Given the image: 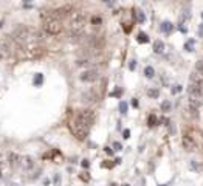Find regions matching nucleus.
<instances>
[{
    "label": "nucleus",
    "instance_id": "obj_23",
    "mask_svg": "<svg viewBox=\"0 0 203 186\" xmlns=\"http://www.w3.org/2000/svg\"><path fill=\"white\" fill-rule=\"evenodd\" d=\"M171 107H172V104H171V101H163L161 102V110H163V112H169V110H171Z\"/></svg>",
    "mask_w": 203,
    "mask_h": 186
},
{
    "label": "nucleus",
    "instance_id": "obj_12",
    "mask_svg": "<svg viewBox=\"0 0 203 186\" xmlns=\"http://www.w3.org/2000/svg\"><path fill=\"white\" fill-rule=\"evenodd\" d=\"M8 161H9V165H11V168H16V166L19 165V163L22 161V158L19 157L17 154H14V152H11L8 155Z\"/></svg>",
    "mask_w": 203,
    "mask_h": 186
},
{
    "label": "nucleus",
    "instance_id": "obj_20",
    "mask_svg": "<svg viewBox=\"0 0 203 186\" xmlns=\"http://www.w3.org/2000/svg\"><path fill=\"white\" fill-rule=\"evenodd\" d=\"M147 96L149 98H154V99H155V98L160 96V90L158 89H149L147 90Z\"/></svg>",
    "mask_w": 203,
    "mask_h": 186
},
{
    "label": "nucleus",
    "instance_id": "obj_16",
    "mask_svg": "<svg viewBox=\"0 0 203 186\" xmlns=\"http://www.w3.org/2000/svg\"><path fill=\"white\" fill-rule=\"evenodd\" d=\"M157 124H158L157 116L154 115V113H151V115H149V118H147V126L149 127H154V126H157Z\"/></svg>",
    "mask_w": 203,
    "mask_h": 186
},
{
    "label": "nucleus",
    "instance_id": "obj_44",
    "mask_svg": "<svg viewBox=\"0 0 203 186\" xmlns=\"http://www.w3.org/2000/svg\"><path fill=\"white\" fill-rule=\"evenodd\" d=\"M110 186H116V185H115V183H112V185H110Z\"/></svg>",
    "mask_w": 203,
    "mask_h": 186
},
{
    "label": "nucleus",
    "instance_id": "obj_37",
    "mask_svg": "<svg viewBox=\"0 0 203 186\" xmlns=\"http://www.w3.org/2000/svg\"><path fill=\"white\" fill-rule=\"evenodd\" d=\"M160 123H163V124H166V126H167V124H169V120H167V118H161V120H160Z\"/></svg>",
    "mask_w": 203,
    "mask_h": 186
},
{
    "label": "nucleus",
    "instance_id": "obj_1",
    "mask_svg": "<svg viewBox=\"0 0 203 186\" xmlns=\"http://www.w3.org/2000/svg\"><path fill=\"white\" fill-rule=\"evenodd\" d=\"M68 24H70V31L71 33H79L82 34V30L85 26V14L82 11H71L68 16Z\"/></svg>",
    "mask_w": 203,
    "mask_h": 186
},
{
    "label": "nucleus",
    "instance_id": "obj_6",
    "mask_svg": "<svg viewBox=\"0 0 203 186\" xmlns=\"http://www.w3.org/2000/svg\"><path fill=\"white\" fill-rule=\"evenodd\" d=\"M76 118L79 121H82V123H85L87 126L91 127V124L95 123V112L90 109H85V110H81V112L76 115Z\"/></svg>",
    "mask_w": 203,
    "mask_h": 186
},
{
    "label": "nucleus",
    "instance_id": "obj_45",
    "mask_svg": "<svg viewBox=\"0 0 203 186\" xmlns=\"http://www.w3.org/2000/svg\"><path fill=\"white\" fill-rule=\"evenodd\" d=\"M122 186H130V185H122Z\"/></svg>",
    "mask_w": 203,
    "mask_h": 186
},
{
    "label": "nucleus",
    "instance_id": "obj_10",
    "mask_svg": "<svg viewBox=\"0 0 203 186\" xmlns=\"http://www.w3.org/2000/svg\"><path fill=\"white\" fill-rule=\"evenodd\" d=\"M189 84H194V85H200L203 87V75L200 73V71H192L189 76Z\"/></svg>",
    "mask_w": 203,
    "mask_h": 186
},
{
    "label": "nucleus",
    "instance_id": "obj_13",
    "mask_svg": "<svg viewBox=\"0 0 203 186\" xmlns=\"http://www.w3.org/2000/svg\"><path fill=\"white\" fill-rule=\"evenodd\" d=\"M160 30H161L163 33H166V34H169L172 30H174V25L171 24L169 20H166V22H163L161 25H160Z\"/></svg>",
    "mask_w": 203,
    "mask_h": 186
},
{
    "label": "nucleus",
    "instance_id": "obj_18",
    "mask_svg": "<svg viewBox=\"0 0 203 186\" xmlns=\"http://www.w3.org/2000/svg\"><path fill=\"white\" fill-rule=\"evenodd\" d=\"M135 17H136V22H138V24H143L144 20H146V16H144V13L143 11H135Z\"/></svg>",
    "mask_w": 203,
    "mask_h": 186
},
{
    "label": "nucleus",
    "instance_id": "obj_19",
    "mask_svg": "<svg viewBox=\"0 0 203 186\" xmlns=\"http://www.w3.org/2000/svg\"><path fill=\"white\" fill-rule=\"evenodd\" d=\"M136 40H138L140 44H147L149 42V37L146 33H138V37H136Z\"/></svg>",
    "mask_w": 203,
    "mask_h": 186
},
{
    "label": "nucleus",
    "instance_id": "obj_5",
    "mask_svg": "<svg viewBox=\"0 0 203 186\" xmlns=\"http://www.w3.org/2000/svg\"><path fill=\"white\" fill-rule=\"evenodd\" d=\"M14 47H17V44L14 42V39H13V37H9L8 34L0 39V50H3V53L11 54V53L14 51Z\"/></svg>",
    "mask_w": 203,
    "mask_h": 186
},
{
    "label": "nucleus",
    "instance_id": "obj_34",
    "mask_svg": "<svg viewBox=\"0 0 203 186\" xmlns=\"http://www.w3.org/2000/svg\"><path fill=\"white\" fill-rule=\"evenodd\" d=\"M81 178H82L84 181H89V180H90V175L85 172V174H82V175H81Z\"/></svg>",
    "mask_w": 203,
    "mask_h": 186
},
{
    "label": "nucleus",
    "instance_id": "obj_28",
    "mask_svg": "<svg viewBox=\"0 0 203 186\" xmlns=\"http://www.w3.org/2000/svg\"><path fill=\"white\" fill-rule=\"evenodd\" d=\"M195 70L200 71L203 75V60H197V62H195Z\"/></svg>",
    "mask_w": 203,
    "mask_h": 186
},
{
    "label": "nucleus",
    "instance_id": "obj_9",
    "mask_svg": "<svg viewBox=\"0 0 203 186\" xmlns=\"http://www.w3.org/2000/svg\"><path fill=\"white\" fill-rule=\"evenodd\" d=\"M188 95H189V98H200V99H203V90L200 85L189 84V87H188Z\"/></svg>",
    "mask_w": 203,
    "mask_h": 186
},
{
    "label": "nucleus",
    "instance_id": "obj_8",
    "mask_svg": "<svg viewBox=\"0 0 203 186\" xmlns=\"http://www.w3.org/2000/svg\"><path fill=\"white\" fill-rule=\"evenodd\" d=\"M79 78H81L82 82H95V81H98L99 73H98V70H85Z\"/></svg>",
    "mask_w": 203,
    "mask_h": 186
},
{
    "label": "nucleus",
    "instance_id": "obj_4",
    "mask_svg": "<svg viewBox=\"0 0 203 186\" xmlns=\"http://www.w3.org/2000/svg\"><path fill=\"white\" fill-rule=\"evenodd\" d=\"M44 30L48 34L56 36V34H59L60 31H62V20H59V19H56V17L44 20Z\"/></svg>",
    "mask_w": 203,
    "mask_h": 186
},
{
    "label": "nucleus",
    "instance_id": "obj_43",
    "mask_svg": "<svg viewBox=\"0 0 203 186\" xmlns=\"http://www.w3.org/2000/svg\"><path fill=\"white\" fill-rule=\"evenodd\" d=\"M2 25H3V22H2V20H0V28H2Z\"/></svg>",
    "mask_w": 203,
    "mask_h": 186
},
{
    "label": "nucleus",
    "instance_id": "obj_25",
    "mask_svg": "<svg viewBox=\"0 0 203 186\" xmlns=\"http://www.w3.org/2000/svg\"><path fill=\"white\" fill-rule=\"evenodd\" d=\"M84 98H85L84 101H87V102H93V101H96V96H95L93 93H85V95H84Z\"/></svg>",
    "mask_w": 203,
    "mask_h": 186
},
{
    "label": "nucleus",
    "instance_id": "obj_2",
    "mask_svg": "<svg viewBox=\"0 0 203 186\" xmlns=\"http://www.w3.org/2000/svg\"><path fill=\"white\" fill-rule=\"evenodd\" d=\"M11 37H13L14 42L17 44V47L20 48L22 45H25L30 40V37H31V30H30L28 26H25V25H19L17 28L13 31Z\"/></svg>",
    "mask_w": 203,
    "mask_h": 186
},
{
    "label": "nucleus",
    "instance_id": "obj_47",
    "mask_svg": "<svg viewBox=\"0 0 203 186\" xmlns=\"http://www.w3.org/2000/svg\"><path fill=\"white\" fill-rule=\"evenodd\" d=\"M160 186H166V185H160Z\"/></svg>",
    "mask_w": 203,
    "mask_h": 186
},
{
    "label": "nucleus",
    "instance_id": "obj_42",
    "mask_svg": "<svg viewBox=\"0 0 203 186\" xmlns=\"http://www.w3.org/2000/svg\"><path fill=\"white\" fill-rule=\"evenodd\" d=\"M59 180H60V178H59V175H56V177H54V183L57 185V183H59Z\"/></svg>",
    "mask_w": 203,
    "mask_h": 186
},
{
    "label": "nucleus",
    "instance_id": "obj_38",
    "mask_svg": "<svg viewBox=\"0 0 203 186\" xmlns=\"http://www.w3.org/2000/svg\"><path fill=\"white\" fill-rule=\"evenodd\" d=\"M106 152L112 155V154H113V149H112V147H106Z\"/></svg>",
    "mask_w": 203,
    "mask_h": 186
},
{
    "label": "nucleus",
    "instance_id": "obj_33",
    "mask_svg": "<svg viewBox=\"0 0 203 186\" xmlns=\"http://www.w3.org/2000/svg\"><path fill=\"white\" fill-rule=\"evenodd\" d=\"M81 165H82V168H84V169H87V168L90 166V163H89V160H82Z\"/></svg>",
    "mask_w": 203,
    "mask_h": 186
},
{
    "label": "nucleus",
    "instance_id": "obj_35",
    "mask_svg": "<svg viewBox=\"0 0 203 186\" xmlns=\"http://www.w3.org/2000/svg\"><path fill=\"white\" fill-rule=\"evenodd\" d=\"M135 67H136V60H130L129 68H130V70H135Z\"/></svg>",
    "mask_w": 203,
    "mask_h": 186
},
{
    "label": "nucleus",
    "instance_id": "obj_3",
    "mask_svg": "<svg viewBox=\"0 0 203 186\" xmlns=\"http://www.w3.org/2000/svg\"><path fill=\"white\" fill-rule=\"evenodd\" d=\"M70 130L73 132V135L78 140H85L87 135H89V132H90V126H87L85 123H82V121H79L78 118H75L70 123Z\"/></svg>",
    "mask_w": 203,
    "mask_h": 186
},
{
    "label": "nucleus",
    "instance_id": "obj_27",
    "mask_svg": "<svg viewBox=\"0 0 203 186\" xmlns=\"http://www.w3.org/2000/svg\"><path fill=\"white\" fill-rule=\"evenodd\" d=\"M120 112L124 115V113H127V102H124V101H121L120 102Z\"/></svg>",
    "mask_w": 203,
    "mask_h": 186
},
{
    "label": "nucleus",
    "instance_id": "obj_30",
    "mask_svg": "<svg viewBox=\"0 0 203 186\" xmlns=\"http://www.w3.org/2000/svg\"><path fill=\"white\" fill-rule=\"evenodd\" d=\"M113 150H122V144L118 143V141H115L113 143Z\"/></svg>",
    "mask_w": 203,
    "mask_h": 186
},
{
    "label": "nucleus",
    "instance_id": "obj_11",
    "mask_svg": "<svg viewBox=\"0 0 203 186\" xmlns=\"http://www.w3.org/2000/svg\"><path fill=\"white\" fill-rule=\"evenodd\" d=\"M20 165L24 166V169L26 171H30V169H33L34 168V160L31 157H28V155H25L24 158H22V161H20Z\"/></svg>",
    "mask_w": 203,
    "mask_h": 186
},
{
    "label": "nucleus",
    "instance_id": "obj_21",
    "mask_svg": "<svg viewBox=\"0 0 203 186\" xmlns=\"http://www.w3.org/2000/svg\"><path fill=\"white\" fill-rule=\"evenodd\" d=\"M189 168H191V169H194V171H197V172H200V171H203V166H202L198 161H195V160H194V161H191Z\"/></svg>",
    "mask_w": 203,
    "mask_h": 186
},
{
    "label": "nucleus",
    "instance_id": "obj_31",
    "mask_svg": "<svg viewBox=\"0 0 203 186\" xmlns=\"http://www.w3.org/2000/svg\"><path fill=\"white\" fill-rule=\"evenodd\" d=\"M121 95H122V90H121V89H118V90H115L113 93H110V96H116V98H120Z\"/></svg>",
    "mask_w": 203,
    "mask_h": 186
},
{
    "label": "nucleus",
    "instance_id": "obj_26",
    "mask_svg": "<svg viewBox=\"0 0 203 186\" xmlns=\"http://www.w3.org/2000/svg\"><path fill=\"white\" fill-rule=\"evenodd\" d=\"M102 24V19L101 17H99V16H93V17H91V25H101Z\"/></svg>",
    "mask_w": 203,
    "mask_h": 186
},
{
    "label": "nucleus",
    "instance_id": "obj_15",
    "mask_svg": "<svg viewBox=\"0 0 203 186\" xmlns=\"http://www.w3.org/2000/svg\"><path fill=\"white\" fill-rule=\"evenodd\" d=\"M33 82H34V85H36V87H40L42 84H44V75H42V73H36Z\"/></svg>",
    "mask_w": 203,
    "mask_h": 186
},
{
    "label": "nucleus",
    "instance_id": "obj_36",
    "mask_svg": "<svg viewBox=\"0 0 203 186\" xmlns=\"http://www.w3.org/2000/svg\"><path fill=\"white\" fill-rule=\"evenodd\" d=\"M115 163H102V168H113Z\"/></svg>",
    "mask_w": 203,
    "mask_h": 186
},
{
    "label": "nucleus",
    "instance_id": "obj_39",
    "mask_svg": "<svg viewBox=\"0 0 203 186\" xmlns=\"http://www.w3.org/2000/svg\"><path fill=\"white\" fill-rule=\"evenodd\" d=\"M198 36H203V24L200 25V28H198Z\"/></svg>",
    "mask_w": 203,
    "mask_h": 186
},
{
    "label": "nucleus",
    "instance_id": "obj_7",
    "mask_svg": "<svg viewBox=\"0 0 203 186\" xmlns=\"http://www.w3.org/2000/svg\"><path fill=\"white\" fill-rule=\"evenodd\" d=\"M181 144L183 147H185L186 150H189V152H192V150H197V140L194 138L191 134H183L181 136Z\"/></svg>",
    "mask_w": 203,
    "mask_h": 186
},
{
    "label": "nucleus",
    "instance_id": "obj_40",
    "mask_svg": "<svg viewBox=\"0 0 203 186\" xmlns=\"http://www.w3.org/2000/svg\"><path fill=\"white\" fill-rule=\"evenodd\" d=\"M132 105H133V107H138V101H136L135 98H133V101H132Z\"/></svg>",
    "mask_w": 203,
    "mask_h": 186
},
{
    "label": "nucleus",
    "instance_id": "obj_14",
    "mask_svg": "<svg viewBox=\"0 0 203 186\" xmlns=\"http://www.w3.org/2000/svg\"><path fill=\"white\" fill-rule=\"evenodd\" d=\"M164 50V44L161 42V40H155L154 42V51L157 53V54H161Z\"/></svg>",
    "mask_w": 203,
    "mask_h": 186
},
{
    "label": "nucleus",
    "instance_id": "obj_24",
    "mask_svg": "<svg viewBox=\"0 0 203 186\" xmlns=\"http://www.w3.org/2000/svg\"><path fill=\"white\" fill-rule=\"evenodd\" d=\"M194 44H195L194 39L188 40V42L185 44V50H186V51H192V50H194Z\"/></svg>",
    "mask_w": 203,
    "mask_h": 186
},
{
    "label": "nucleus",
    "instance_id": "obj_17",
    "mask_svg": "<svg viewBox=\"0 0 203 186\" xmlns=\"http://www.w3.org/2000/svg\"><path fill=\"white\" fill-rule=\"evenodd\" d=\"M144 75H146V78L152 79V78H154V75H155V70H154V67L147 65L146 68H144Z\"/></svg>",
    "mask_w": 203,
    "mask_h": 186
},
{
    "label": "nucleus",
    "instance_id": "obj_32",
    "mask_svg": "<svg viewBox=\"0 0 203 186\" xmlns=\"http://www.w3.org/2000/svg\"><path fill=\"white\" fill-rule=\"evenodd\" d=\"M122 138H126V140L130 138V130H129V129H126V130L122 132Z\"/></svg>",
    "mask_w": 203,
    "mask_h": 186
},
{
    "label": "nucleus",
    "instance_id": "obj_29",
    "mask_svg": "<svg viewBox=\"0 0 203 186\" xmlns=\"http://www.w3.org/2000/svg\"><path fill=\"white\" fill-rule=\"evenodd\" d=\"M181 92V85H174L172 87V95H177Z\"/></svg>",
    "mask_w": 203,
    "mask_h": 186
},
{
    "label": "nucleus",
    "instance_id": "obj_48",
    "mask_svg": "<svg viewBox=\"0 0 203 186\" xmlns=\"http://www.w3.org/2000/svg\"><path fill=\"white\" fill-rule=\"evenodd\" d=\"M202 19H203V13H202Z\"/></svg>",
    "mask_w": 203,
    "mask_h": 186
},
{
    "label": "nucleus",
    "instance_id": "obj_41",
    "mask_svg": "<svg viewBox=\"0 0 203 186\" xmlns=\"http://www.w3.org/2000/svg\"><path fill=\"white\" fill-rule=\"evenodd\" d=\"M104 2L107 3V5H113V2H115V0H104Z\"/></svg>",
    "mask_w": 203,
    "mask_h": 186
},
{
    "label": "nucleus",
    "instance_id": "obj_46",
    "mask_svg": "<svg viewBox=\"0 0 203 186\" xmlns=\"http://www.w3.org/2000/svg\"><path fill=\"white\" fill-rule=\"evenodd\" d=\"M0 59H2V53H0Z\"/></svg>",
    "mask_w": 203,
    "mask_h": 186
},
{
    "label": "nucleus",
    "instance_id": "obj_22",
    "mask_svg": "<svg viewBox=\"0 0 203 186\" xmlns=\"http://www.w3.org/2000/svg\"><path fill=\"white\" fill-rule=\"evenodd\" d=\"M197 110H198L197 107H192V105H189V107L186 109V112L189 113L191 116H194V118H198V112H197Z\"/></svg>",
    "mask_w": 203,
    "mask_h": 186
}]
</instances>
